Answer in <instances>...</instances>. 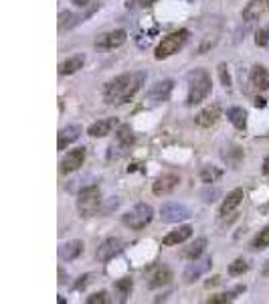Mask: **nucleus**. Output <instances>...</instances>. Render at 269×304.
I'll return each instance as SVG.
<instances>
[{
	"label": "nucleus",
	"instance_id": "nucleus-22",
	"mask_svg": "<svg viewBox=\"0 0 269 304\" xmlns=\"http://www.w3.org/2000/svg\"><path fill=\"white\" fill-rule=\"evenodd\" d=\"M251 85L257 91H265L269 89V71L263 65H255L251 69Z\"/></svg>",
	"mask_w": 269,
	"mask_h": 304
},
{
	"label": "nucleus",
	"instance_id": "nucleus-11",
	"mask_svg": "<svg viewBox=\"0 0 269 304\" xmlns=\"http://www.w3.org/2000/svg\"><path fill=\"white\" fill-rule=\"evenodd\" d=\"M178 182H180V176L174 174V172H168V174H162L158 176L154 182H152V193L156 197H164V195H170L176 187Z\"/></svg>",
	"mask_w": 269,
	"mask_h": 304
},
{
	"label": "nucleus",
	"instance_id": "nucleus-17",
	"mask_svg": "<svg viewBox=\"0 0 269 304\" xmlns=\"http://www.w3.org/2000/svg\"><path fill=\"white\" fill-rule=\"evenodd\" d=\"M81 126L79 124H71V126H65L59 130V138H57V148L59 150H65L69 144H73L79 136H81Z\"/></svg>",
	"mask_w": 269,
	"mask_h": 304
},
{
	"label": "nucleus",
	"instance_id": "nucleus-38",
	"mask_svg": "<svg viewBox=\"0 0 269 304\" xmlns=\"http://www.w3.org/2000/svg\"><path fill=\"white\" fill-rule=\"evenodd\" d=\"M87 2H89V0H73V4H77L79 8H83V6H87Z\"/></svg>",
	"mask_w": 269,
	"mask_h": 304
},
{
	"label": "nucleus",
	"instance_id": "nucleus-24",
	"mask_svg": "<svg viewBox=\"0 0 269 304\" xmlns=\"http://www.w3.org/2000/svg\"><path fill=\"white\" fill-rule=\"evenodd\" d=\"M227 118L237 130H245L247 128V112L243 108H229L227 110Z\"/></svg>",
	"mask_w": 269,
	"mask_h": 304
},
{
	"label": "nucleus",
	"instance_id": "nucleus-29",
	"mask_svg": "<svg viewBox=\"0 0 269 304\" xmlns=\"http://www.w3.org/2000/svg\"><path fill=\"white\" fill-rule=\"evenodd\" d=\"M247 270H249V264H247L243 258H237V260L229 266V274H231V276H241V274L247 272Z\"/></svg>",
	"mask_w": 269,
	"mask_h": 304
},
{
	"label": "nucleus",
	"instance_id": "nucleus-3",
	"mask_svg": "<svg viewBox=\"0 0 269 304\" xmlns=\"http://www.w3.org/2000/svg\"><path fill=\"white\" fill-rule=\"evenodd\" d=\"M186 41H188V30H186V28L174 30V33L166 35V37L158 43V47H156V51H154V57H156V59H168L170 55H174V53L180 51V49L186 45Z\"/></svg>",
	"mask_w": 269,
	"mask_h": 304
},
{
	"label": "nucleus",
	"instance_id": "nucleus-9",
	"mask_svg": "<svg viewBox=\"0 0 269 304\" xmlns=\"http://www.w3.org/2000/svg\"><path fill=\"white\" fill-rule=\"evenodd\" d=\"M126 41H128L126 30H111V33H103V35H99L95 39V47L103 49V51H111V49L122 47Z\"/></svg>",
	"mask_w": 269,
	"mask_h": 304
},
{
	"label": "nucleus",
	"instance_id": "nucleus-30",
	"mask_svg": "<svg viewBox=\"0 0 269 304\" xmlns=\"http://www.w3.org/2000/svg\"><path fill=\"white\" fill-rule=\"evenodd\" d=\"M267 246H269V225L263 227V229L259 231V235L255 237V241H253V248H255V250H263V248H267Z\"/></svg>",
	"mask_w": 269,
	"mask_h": 304
},
{
	"label": "nucleus",
	"instance_id": "nucleus-10",
	"mask_svg": "<svg viewBox=\"0 0 269 304\" xmlns=\"http://www.w3.org/2000/svg\"><path fill=\"white\" fill-rule=\"evenodd\" d=\"M124 248V243L122 239H117V237H107L105 241H101L97 250H95V258L97 262H109L113 256H117L119 252H122Z\"/></svg>",
	"mask_w": 269,
	"mask_h": 304
},
{
	"label": "nucleus",
	"instance_id": "nucleus-13",
	"mask_svg": "<svg viewBox=\"0 0 269 304\" xmlns=\"http://www.w3.org/2000/svg\"><path fill=\"white\" fill-rule=\"evenodd\" d=\"M172 89H174V81L172 79H162V81H156L150 89H148V100H152V102H164L170 98L172 94Z\"/></svg>",
	"mask_w": 269,
	"mask_h": 304
},
{
	"label": "nucleus",
	"instance_id": "nucleus-33",
	"mask_svg": "<svg viewBox=\"0 0 269 304\" xmlns=\"http://www.w3.org/2000/svg\"><path fill=\"white\" fill-rule=\"evenodd\" d=\"M85 302L87 304H105V302H109V298H107V292H97V294H91Z\"/></svg>",
	"mask_w": 269,
	"mask_h": 304
},
{
	"label": "nucleus",
	"instance_id": "nucleus-4",
	"mask_svg": "<svg viewBox=\"0 0 269 304\" xmlns=\"http://www.w3.org/2000/svg\"><path fill=\"white\" fill-rule=\"evenodd\" d=\"M101 205V193L97 185H89L85 189L79 191L77 195V211L81 213L83 217H91L99 211Z\"/></svg>",
	"mask_w": 269,
	"mask_h": 304
},
{
	"label": "nucleus",
	"instance_id": "nucleus-18",
	"mask_svg": "<svg viewBox=\"0 0 269 304\" xmlns=\"http://www.w3.org/2000/svg\"><path fill=\"white\" fill-rule=\"evenodd\" d=\"M83 254V241L81 239H71V241H65L61 250H59V258L63 262H73L77 260L79 256Z\"/></svg>",
	"mask_w": 269,
	"mask_h": 304
},
{
	"label": "nucleus",
	"instance_id": "nucleus-16",
	"mask_svg": "<svg viewBox=\"0 0 269 304\" xmlns=\"http://www.w3.org/2000/svg\"><path fill=\"white\" fill-rule=\"evenodd\" d=\"M115 126H117V118H103V120L93 122V124L87 128V134L91 136V138H103V136H107Z\"/></svg>",
	"mask_w": 269,
	"mask_h": 304
},
{
	"label": "nucleus",
	"instance_id": "nucleus-37",
	"mask_svg": "<svg viewBox=\"0 0 269 304\" xmlns=\"http://www.w3.org/2000/svg\"><path fill=\"white\" fill-rule=\"evenodd\" d=\"M263 174H269V156L263 160Z\"/></svg>",
	"mask_w": 269,
	"mask_h": 304
},
{
	"label": "nucleus",
	"instance_id": "nucleus-40",
	"mask_svg": "<svg viewBox=\"0 0 269 304\" xmlns=\"http://www.w3.org/2000/svg\"><path fill=\"white\" fill-rule=\"evenodd\" d=\"M263 274H265V276H269V262H267V268L263 270Z\"/></svg>",
	"mask_w": 269,
	"mask_h": 304
},
{
	"label": "nucleus",
	"instance_id": "nucleus-2",
	"mask_svg": "<svg viewBox=\"0 0 269 304\" xmlns=\"http://www.w3.org/2000/svg\"><path fill=\"white\" fill-rule=\"evenodd\" d=\"M186 81H188L186 106H196V104H200L202 100L208 98V94H211V89H213L211 75H208L204 69H192V71L186 75Z\"/></svg>",
	"mask_w": 269,
	"mask_h": 304
},
{
	"label": "nucleus",
	"instance_id": "nucleus-5",
	"mask_svg": "<svg viewBox=\"0 0 269 304\" xmlns=\"http://www.w3.org/2000/svg\"><path fill=\"white\" fill-rule=\"evenodd\" d=\"M136 136H134V130L130 128V124H122L115 132V140L109 144V150H107V158H122L128 154V150L132 148Z\"/></svg>",
	"mask_w": 269,
	"mask_h": 304
},
{
	"label": "nucleus",
	"instance_id": "nucleus-32",
	"mask_svg": "<svg viewBox=\"0 0 269 304\" xmlns=\"http://www.w3.org/2000/svg\"><path fill=\"white\" fill-rule=\"evenodd\" d=\"M156 2V0H128L126 6L128 8H148V6H152Z\"/></svg>",
	"mask_w": 269,
	"mask_h": 304
},
{
	"label": "nucleus",
	"instance_id": "nucleus-15",
	"mask_svg": "<svg viewBox=\"0 0 269 304\" xmlns=\"http://www.w3.org/2000/svg\"><path fill=\"white\" fill-rule=\"evenodd\" d=\"M243 199H245L243 189H233V191L225 197V201H223V205H221V209H219V215H221V217H229L231 213L243 203Z\"/></svg>",
	"mask_w": 269,
	"mask_h": 304
},
{
	"label": "nucleus",
	"instance_id": "nucleus-28",
	"mask_svg": "<svg viewBox=\"0 0 269 304\" xmlns=\"http://www.w3.org/2000/svg\"><path fill=\"white\" fill-rule=\"evenodd\" d=\"M219 176H221V170L215 168V166H202V170H200V178H202V182H206V185L215 182Z\"/></svg>",
	"mask_w": 269,
	"mask_h": 304
},
{
	"label": "nucleus",
	"instance_id": "nucleus-25",
	"mask_svg": "<svg viewBox=\"0 0 269 304\" xmlns=\"http://www.w3.org/2000/svg\"><path fill=\"white\" fill-rule=\"evenodd\" d=\"M170 280H172V272L168 268H158L156 274L150 278V284H148V286H150V288H160V286H166Z\"/></svg>",
	"mask_w": 269,
	"mask_h": 304
},
{
	"label": "nucleus",
	"instance_id": "nucleus-1",
	"mask_svg": "<svg viewBox=\"0 0 269 304\" xmlns=\"http://www.w3.org/2000/svg\"><path fill=\"white\" fill-rule=\"evenodd\" d=\"M144 81H146V73L144 71L124 73V75H117V77L109 79L103 85V102L109 104V106H124V104H128L142 89Z\"/></svg>",
	"mask_w": 269,
	"mask_h": 304
},
{
	"label": "nucleus",
	"instance_id": "nucleus-31",
	"mask_svg": "<svg viewBox=\"0 0 269 304\" xmlns=\"http://www.w3.org/2000/svg\"><path fill=\"white\" fill-rule=\"evenodd\" d=\"M255 43H257V47H269V24L257 30Z\"/></svg>",
	"mask_w": 269,
	"mask_h": 304
},
{
	"label": "nucleus",
	"instance_id": "nucleus-6",
	"mask_svg": "<svg viewBox=\"0 0 269 304\" xmlns=\"http://www.w3.org/2000/svg\"><path fill=\"white\" fill-rule=\"evenodd\" d=\"M154 219V209L148 203H138L134 209H130L126 215H122V223L130 229H144L148 223Z\"/></svg>",
	"mask_w": 269,
	"mask_h": 304
},
{
	"label": "nucleus",
	"instance_id": "nucleus-27",
	"mask_svg": "<svg viewBox=\"0 0 269 304\" xmlns=\"http://www.w3.org/2000/svg\"><path fill=\"white\" fill-rule=\"evenodd\" d=\"M113 288H115V292H117V296H119V302H124V300L130 296V292H132V278H122V280H117V282L113 284Z\"/></svg>",
	"mask_w": 269,
	"mask_h": 304
},
{
	"label": "nucleus",
	"instance_id": "nucleus-8",
	"mask_svg": "<svg viewBox=\"0 0 269 304\" xmlns=\"http://www.w3.org/2000/svg\"><path fill=\"white\" fill-rule=\"evenodd\" d=\"M85 146H79V148H73V150H69L67 154L63 156V160H61V170L63 174H71V172H75L77 168H81V164H83V160H85Z\"/></svg>",
	"mask_w": 269,
	"mask_h": 304
},
{
	"label": "nucleus",
	"instance_id": "nucleus-7",
	"mask_svg": "<svg viewBox=\"0 0 269 304\" xmlns=\"http://www.w3.org/2000/svg\"><path fill=\"white\" fill-rule=\"evenodd\" d=\"M192 215L190 209L182 203H164L160 209V219L164 223H178V221H184Z\"/></svg>",
	"mask_w": 269,
	"mask_h": 304
},
{
	"label": "nucleus",
	"instance_id": "nucleus-19",
	"mask_svg": "<svg viewBox=\"0 0 269 304\" xmlns=\"http://www.w3.org/2000/svg\"><path fill=\"white\" fill-rule=\"evenodd\" d=\"M219 118H221V108H219L217 104H213V106L204 108V110L196 116V124H198L200 128H211V126L217 124Z\"/></svg>",
	"mask_w": 269,
	"mask_h": 304
},
{
	"label": "nucleus",
	"instance_id": "nucleus-26",
	"mask_svg": "<svg viewBox=\"0 0 269 304\" xmlns=\"http://www.w3.org/2000/svg\"><path fill=\"white\" fill-rule=\"evenodd\" d=\"M243 290H245V286H237V288L231 290V292H223V294L211 296L206 302H208V304H223V302H231V300H235V296H237L239 292H243Z\"/></svg>",
	"mask_w": 269,
	"mask_h": 304
},
{
	"label": "nucleus",
	"instance_id": "nucleus-34",
	"mask_svg": "<svg viewBox=\"0 0 269 304\" xmlns=\"http://www.w3.org/2000/svg\"><path fill=\"white\" fill-rule=\"evenodd\" d=\"M219 75H221L223 85H225V87H229V85H231V75H229V71H227V65H225V63H221V65H219Z\"/></svg>",
	"mask_w": 269,
	"mask_h": 304
},
{
	"label": "nucleus",
	"instance_id": "nucleus-14",
	"mask_svg": "<svg viewBox=\"0 0 269 304\" xmlns=\"http://www.w3.org/2000/svg\"><path fill=\"white\" fill-rule=\"evenodd\" d=\"M267 12H269V0H251L243 8V20H247V22L259 20Z\"/></svg>",
	"mask_w": 269,
	"mask_h": 304
},
{
	"label": "nucleus",
	"instance_id": "nucleus-39",
	"mask_svg": "<svg viewBox=\"0 0 269 304\" xmlns=\"http://www.w3.org/2000/svg\"><path fill=\"white\" fill-rule=\"evenodd\" d=\"M255 106H257V108H265V100L257 98V100H255Z\"/></svg>",
	"mask_w": 269,
	"mask_h": 304
},
{
	"label": "nucleus",
	"instance_id": "nucleus-35",
	"mask_svg": "<svg viewBox=\"0 0 269 304\" xmlns=\"http://www.w3.org/2000/svg\"><path fill=\"white\" fill-rule=\"evenodd\" d=\"M91 278H93V274H85V276H81V278H79V282L75 284V290H83V288H85L89 282H91Z\"/></svg>",
	"mask_w": 269,
	"mask_h": 304
},
{
	"label": "nucleus",
	"instance_id": "nucleus-23",
	"mask_svg": "<svg viewBox=\"0 0 269 304\" xmlns=\"http://www.w3.org/2000/svg\"><path fill=\"white\" fill-rule=\"evenodd\" d=\"M204 248H206V237H198V239H194V241L190 243V246H188L186 250H182V258L188 260V262L198 260V258L202 256Z\"/></svg>",
	"mask_w": 269,
	"mask_h": 304
},
{
	"label": "nucleus",
	"instance_id": "nucleus-20",
	"mask_svg": "<svg viewBox=\"0 0 269 304\" xmlns=\"http://www.w3.org/2000/svg\"><path fill=\"white\" fill-rule=\"evenodd\" d=\"M83 65H85V55L77 53V55H71V57H67L65 61L59 63V73L61 75H71V73L79 71Z\"/></svg>",
	"mask_w": 269,
	"mask_h": 304
},
{
	"label": "nucleus",
	"instance_id": "nucleus-36",
	"mask_svg": "<svg viewBox=\"0 0 269 304\" xmlns=\"http://www.w3.org/2000/svg\"><path fill=\"white\" fill-rule=\"evenodd\" d=\"M217 284H221V278H219V276H215L213 280H208V282H206V288H211V286H217Z\"/></svg>",
	"mask_w": 269,
	"mask_h": 304
},
{
	"label": "nucleus",
	"instance_id": "nucleus-21",
	"mask_svg": "<svg viewBox=\"0 0 269 304\" xmlns=\"http://www.w3.org/2000/svg\"><path fill=\"white\" fill-rule=\"evenodd\" d=\"M190 235H192V227H190V225H182V227H178V229L170 231V233L162 239V246H178V243L186 241Z\"/></svg>",
	"mask_w": 269,
	"mask_h": 304
},
{
	"label": "nucleus",
	"instance_id": "nucleus-12",
	"mask_svg": "<svg viewBox=\"0 0 269 304\" xmlns=\"http://www.w3.org/2000/svg\"><path fill=\"white\" fill-rule=\"evenodd\" d=\"M211 264H213V260L211 258H202V260H192V264H188L186 266V270H184V282L186 284H190V282H194V280H198L202 274L211 268Z\"/></svg>",
	"mask_w": 269,
	"mask_h": 304
}]
</instances>
